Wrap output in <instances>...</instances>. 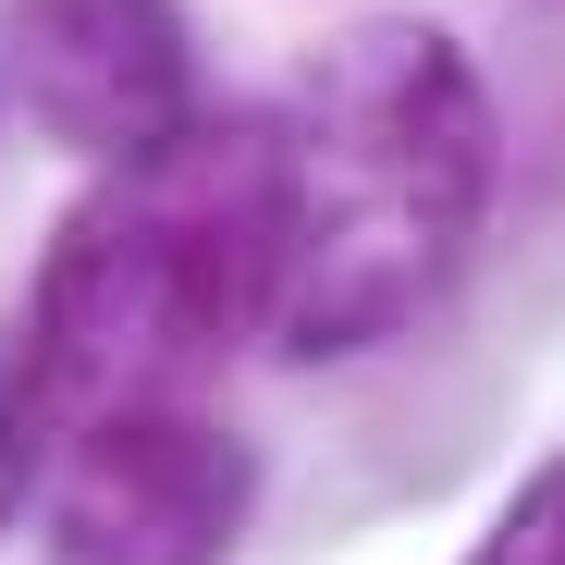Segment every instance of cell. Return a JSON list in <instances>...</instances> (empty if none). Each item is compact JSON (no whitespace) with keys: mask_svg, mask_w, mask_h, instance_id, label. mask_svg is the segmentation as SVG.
<instances>
[{"mask_svg":"<svg viewBox=\"0 0 565 565\" xmlns=\"http://www.w3.org/2000/svg\"><path fill=\"white\" fill-rule=\"evenodd\" d=\"M270 111H282V184H296L270 344L308 369L382 356L455 296L492 222V172H504L492 86L455 25L356 13L296 62Z\"/></svg>","mask_w":565,"mask_h":565,"instance_id":"obj_1","label":"cell"},{"mask_svg":"<svg viewBox=\"0 0 565 565\" xmlns=\"http://www.w3.org/2000/svg\"><path fill=\"white\" fill-rule=\"evenodd\" d=\"M282 234H296V184H282V111L222 99L184 136L99 160V184L62 210L38 258L25 356L62 418L198 394L222 356L270 344L282 308Z\"/></svg>","mask_w":565,"mask_h":565,"instance_id":"obj_2","label":"cell"},{"mask_svg":"<svg viewBox=\"0 0 565 565\" xmlns=\"http://www.w3.org/2000/svg\"><path fill=\"white\" fill-rule=\"evenodd\" d=\"M38 516H50V565H234L258 516V455L222 418H198V394L99 406L62 418Z\"/></svg>","mask_w":565,"mask_h":565,"instance_id":"obj_3","label":"cell"},{"mask_svg":"<svg viewBox=\"0 0 565 565\" xmlns=\"http://www.w3.org/2000/svg\"><path fill=\"white\" fill-rule=\"evenodd\" d=\"M0 74H13L25 124L74 160H136L210 111L172 0H13L0 13Z\"/></svg>","mask_w":565,"mask_h":565,"instance_id":"obj_4","label":"cell"},{"mask_svg":"<svg viewBox=\"0 0 565 565\" xmlns=\"http://www.w3.org/2000/svg\"><path fill=\"white\" fill-rule=\"evenodd\" d=\"M50 430H62V406H50V382H38V356L0 344V529L50 492Z\"/></svg>","mask_w":565,"mask_h":565,"instance_id":"obj_5","label":"cell"},{"mask_svg":"<svg viewBox=\"0 0 565 565\" xmlns=\"http://www.w3.org/2000/svg\"><path fill=\"white\" fill-rule=\"evenodd\" d=\"M455 565H565V455H541L529 480L480 516V541H467Z\"/></svg>","mask_w":565,"mask_h":565,"instance_id":"obj_6","label":"cell"}]
</instances>
